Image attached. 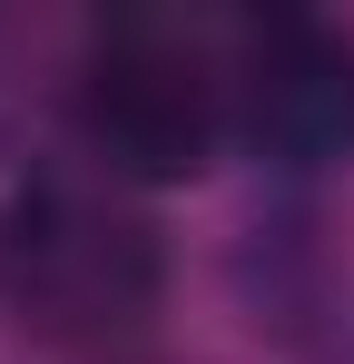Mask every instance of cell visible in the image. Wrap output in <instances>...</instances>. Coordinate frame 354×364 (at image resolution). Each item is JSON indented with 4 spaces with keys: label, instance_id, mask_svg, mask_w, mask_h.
Returning a JSON list of instances; mask_svg holds the SVG:
<instances>
[{
    "label": "cell",
    "instance_id": "obj_1",
    "mask_svg": "<svg viewBox=\"0 0 354 364\" xmlns=\"http://www.w3.org/2000/svg\"><path fill=\"white\" fill-rule=\"evenodd\" d=\"M168 296V246L109 168H30L0 197V305L40 345H128Z\"/></svg>",
    "mask_w": 354,
    "mask_h": 364
},
{
    "label": "cell",
    "instance_id": "obj_2",
    "mask_svg": "<svg viewBox=\"0 0 354 364\" xmlns=\"http://www.w3.org/2000/svg\"><path fill=\"white\" fill-rule=\"evenodd\" d=\"M79 138L118 187H187L236 138L227 30L128 10L79 60Z\"/></svg>",
    "mask_w": 354,
    "mask_h": 364
},
{
    "label": "cell",
    "instance_id": "obj_3",
    "mask_svg": "<svg viewBox=\"0 0 354 364\" xmlns=\"http://www.w3.org/2000/svg\"><path fill=\"white\" fill-rule=\"evenodd\" d=\"M236 138L276 168H315L354 138V50L315 20H236L227 30Z\"/></svg>",
    "mask_w": 354,
    "mask_h": 364
}]
</instances>
